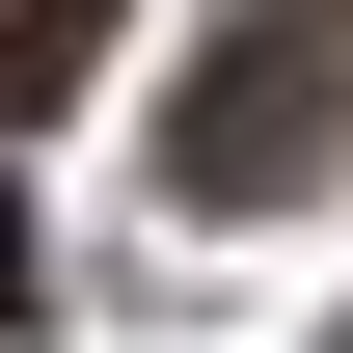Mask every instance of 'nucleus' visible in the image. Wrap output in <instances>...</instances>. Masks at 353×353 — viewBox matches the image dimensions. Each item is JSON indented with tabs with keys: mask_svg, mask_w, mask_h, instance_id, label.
Instances as JSON below:
<instances>
[{
	"mask_svg": "<svg viewBox=\"0 0 353 353\" xmlns=\"http://www.w3.org/2000/svg\"><path fill=\"white\" fill-rule=\"evenodd\" d=\"M326 163H353V0H245L163 82V190L190 218H272V190H326Z\"/></svg>",
	"mask_w": 353,
	"mask_h": 353,
	"instance_id": "obj_1",
	"label": "nucleus"
},
{
	"mask_svg": "<svg viewBox=\"0 0 353 353\" xmlns=\"http://www.w3.org/2000/svg\"><path fill=\"white\" fill-rule=\"evenodd\" d=\"M0 326H28V190H0Z\"/></svg>",
	"mask_w": 353,
	"mask_h": 353,
	"instance_id": "obj_3",
	"label": "nucleus"
},
{
	"mask_svg": "<svg viewBox=\"0 0 353 353\" xmlns=\"http://www.w3.org/2000/svg\"><path fill=\"white\" fill-rule=\"evenodd\" d=\"M136 28V0H0V136H28V109H82V54Z\"/></svg>",
	"mask_w": 353,
	"mask_h": 353,
	"instance_id": "obj_2",
	"label": "nucleus"
}]
</instances>
